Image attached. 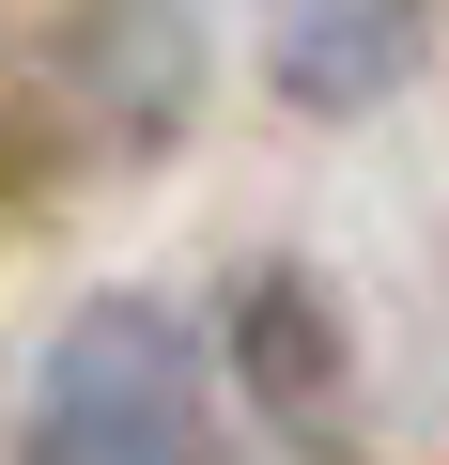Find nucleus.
I'll return each mask as SVG.
<instances>
[{"label":"nucleus","mask_w":449,"mask_h":465,"mask_svg":"<svg viewBox=\"0 0 449 465\" xmlns=\"http://www.w3.org/2000/svg\"><path fill=\"white\" fill-rule=\"evenodd\" d=\"M217 403H201V341L140 295L78 311L63 357L32 372V465H201Z\"/></svg>","instance_id":"nucleus-1"},{"label":"nucleus","mask_w":449,"mask_h":465,"mask_svg":"<svg viewBox=\"0 0 449 465\" xmlns=\"http://www.w3.org/2000/svg\"><path fill=\"white\" fill-rule=\"evenodd\" d=\"M418 47V0H295V32H279V78L310 109H356L387 63Z\"/></svg>","instance_id":"nucleus-2"}]
</instances>
